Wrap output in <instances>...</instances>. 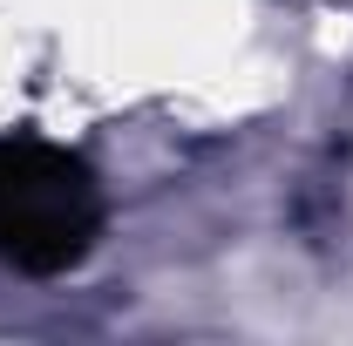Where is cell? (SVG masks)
<instances>
[{"label":"cell","instance_id":"6da1fadb","mask_svg":"<svg viewBox=\"0 0 353 346\" xmlns=\"http://www.w3.org/2000/svg\"><path fill=\"white\" fill-rule=\"evenodd\" d=\"M102 238V190L75 150L41 136H0V265L54 278Z\"/></svg>","mask_w":353,"mask_h":346}]
</instances>
